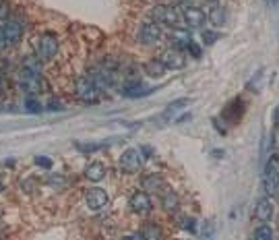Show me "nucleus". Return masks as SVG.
Here are the masks:
<instances>
[{
    "instance_id": "f257e3e1",
    "label": "nucleus",
    "mask_w": 279,
    "mask_h": 240,
    "mask_svg": "<svg viewBox=\"0 0 279 240\" xmlns=\"http://www.w3.org/2000/svg\"><path fill=\"white\" fill-rule=\"evenodd\" d=\"M77 97L85 104H97L99 99V87L93 81L91 75H85V77H79L77 81Z\"/></svg>"
},
{
    "instance_id": "f03ea898",
    "label": "nucleus",
    "mask_w": 279,
    "mask_h": 240,
    "mask_svg": "<svg viewBox=\"0 0 279 240\" xmlns=\"http://www.w3.org/2000/svg\"><path fill=\"white\" fill-rule=\"evenodd\" d=\"M19 85H21V89L27 93H39L44 89V79L37 71H33V68L23 66L21 75H19Z\"/></svg>"
},
{
    "instance_id": "7ed1b4c3",
    "label": "nucleus",
    "mask_w": 279,
    "mask_h": 240,
    "mask_svg": "<svg viewBox=\"0 0 279 240\" xmlns=\"http://www.w3.org/2000/svg\"><path fill=\"white\" fill-rule=\"evenodd\" d=\"M263 184L269 197H275L279 193V166L275 159H269L263 172Z\"/></svg>"
},
{
    "instance_id": "20e7f679",
    "label": "nucleus",
    "mask_w": 279,
    "mask_h": 240,
    "mask_svg": "<svg viewBox=\"0 0 279 240\" xmlns=\"http://www.w3.org/2000/svg\"><path fill=\"white\" fill-rule=\"evenodd\" d=\"M58 54V37L54 33L39 35L37 42V58L39 60H52Z\"/></svg>"
},
{
    "instance_id": "39448f33",
    "label": "nucleus",
    "mask_w": 279,
    "mask_h": 240,
    "mask_svg": "<svg viewBox=\"0 0 279 240\" xmlns=\"http://www.w3.org/2000/svg\"><path fill=\"white\" fill-rule=\"evenodd\" d=\"M143 168V151L141 149H126L120 157V170L126 174H135Z\"/></svg>"
},
{
    "instance_id": "423d86ee",
    "label": "nucleus",
    "mask_w": 279,
    "mask_h": 240,
    "mask_svg": "<svg viewBox=\"0 0 279 240\" xmlns=\"http://www.w3.org/2000/svg\"><path fill=\"white\" fill-rule=\"evenodd\" d=\"M151 17L159 23H166V25H178L182 21V15L178 8L174 6H167V4H159L151 11Z\"/></svg>"
},
{
    "instance_id": "0eeeda50",
    "label": "nucleus",
    "mask_w": 279,
    "mask_h": 240,
    "mask_svg": "<svg viewBox=\"0 0 279 240\" xmlns=\"http://www.w3.org/2000/svg\"><path fill=\"white\" fill-rule=\"evenodd\" d=\"M162 37H164V31L155 21H147V23L141 25V31H139V42L141 44H147V46L159 44Z\"/></svg>"
},
{
    "instance_id": "6e6552de",
    "label": "nucleus",
    "mask_w": 279,
    "mask_h": 240,
    "mask_svg": "<svg viewBox=\"0 0 279 240\" xmlns=\"http://www.w3.org/2000/svg\"><path fill=\"white\" fill-rule=\"evenodd\" d=\"M0 31H2V37H4L6 46H15V44H19V39H21V35H23V27H21V23L11 21V19H4V21L0 23Z\"/></svg>"
},
{
    "instance_id": "1a4fd4ad",
    "label": "nucleus",
    "mask_w": 279,
    "mask_h": 240,
    "mask_svg": "<svg viewBox=\"0 0 279 240\" xmlns=\"http://www.w3.org/2000/svg\"><path fill=\"white\" fill-rule=\"evenodd\" d=\"M159 60H162V64L167 68V71H180V68H184V64H186V56L182 54V50H176V48L166 50Z\"/></svg>"
},
{
    "instance_id": "9d476101",
    "label": "nucleus",
    "mask_w": 279,
    "mask_h": 240,
    "mask_svg": "<svg viewBox=\"0 0 279 240\" xmlns=\"http://www.w3.org/2000/svg\"><path fill=\"white\" fill-rule=\"evenodd\" d=\"M180 15H182V19H184L186 25L191 29L203 27V23L207 21V15L201 11V8H196V6H184Z\"/></svg>"
},
{
    "instance_id": "9b49d317",
    "label": "nucleus",
    "mask_w": 279,
    "mask_h": 240,
    "mask_svg": "<svg viewBox=\"0 0 279 240\" xmlns=\"http://www.w3.org/2000/svg\"><path fill=\"white\" fill-rule=\"evenodd\" d=\"M108 201H110V197H108V193L104 191V188H91V191L85 195V203L91 211H99L102 207L108 205Z\"/></svg>"
},
{
    "instance_id": "f8f14e48",
    "label": "nucleus",
    "mask_w": 279,
    "mask_h": 240,
    "mask_svg": "<svg viewBox=\"0 0 279 240\" xmlns=\"http://www.w3.org/2000/svg\"><path fill=\"white\" fill-rule=\"evenodd\" d=\"M131 209H133L135 213H139V215L149 213V211L153 209V201H151V197H149L147 193H143V191L135 193V195L131 197Z\"/></svg>"
},
{
    "instance_id": "ddd939ff",
    "label": "nucleus",
    "mask_w": 279,
    "mask_h": 240,
    "mask_svg": "<svg viewBox=\"0 0 279 240\" xmlns=\"http://www.w3.org/2000/svg\"><path fill=\"white\" fill-rule=\"evenodd\" d=\"M254 217L258 219V222H263V224H267L269 219L273 217V203H271V199H269V197H263V199H258V201H256Z\"/></svg>"
},
{
    "instance_id": "4468645a",
    "label": "nucleus",
    "mask_w": 279,
    "mask_h": 240,
    "mask_svg": "<svg viewBox=\"0 0 279 240\" xmlns=\"http://www.w3.org/2000/svg\"><path fill=\"white\" fill-rule=\"evenodd\" d=\"M85 176L91 180V182H99V180L106 178V166L102 162H91L85 168Z\"/></svg>"
},
{
    "instance_id": "2eb2a0df",
    "label": "nucleus",
    "mask_w": 279,
    "mask_h": 240,
    "mask_svg": "<svg viewBox=\"0 0 279 240\" xmlns=\"http://www.w3.org/2000/svg\"><path fill=\"white\" fill-rule=\"evenodd\" d=\"M157 87H147V85H141V83H135L131 87H124L122 89V93L126 97H143V95H149V93H153Z\"/></svg>"
},
{
    "instance_id": "dca6fc26",
    "label": "nucleus",
    "mask_w": 279,
    "mask_h": 240,
    "mask_svg": "<svg viewBox=\"0 0 279 240\" xmlns=\"http://www.w3.org/2000/svg\"><path fill=\"white\" fill-rule=\"evenodd\" d=\"M209 21H211L215 27L225 25V21H227V13H225V8H223V6H213L211 11H209Z\"/></svg>"
},
{
    "instance_id": "f3484780",
    "label": "nucleus",
    "mask_w": 279,
    "mask_h": 240,
    "mask_svg": "<svg viewBox=\"0 0 279 240\" xmlns=\"http://www.w3.org/2000/svg\"><path fill=\"white\" fill-rule=\"evenodd\" d=\"M143 186L149 188V191H162V188L166 186V182H164L162 176L151 174V176H145V178H143Z\"/></svg>"
},
{
    "instance_id": "a211bd4d",
    "label": "nucleus",
    "mask_w": 279,
    "mask_h": 240,
    "mask_svg": "<svg viewBox=\"0 0 279 240\" xmlns=\"http://www.w3.org/2000/svg\"><path fill=\"white\" fill-rule=\"evenodd\" d=\"M145 71L149 77H164V73L167 71V68L162 64V60H149V62L145 64Z\"/></svg>"
},
{
    "instance_id": "6ab92c4d",
    "label": "nucleus",
    "mask_w": 279,
    "mask_h": 240,
    "mask_svg": "<svg viewBox=\"0 0 279 240\" xmlns=\"http://www.w3.org/2000/svg\"><path fill=\"white\" fill-rule=\"evenodd\" d=\"M141 234L145 240H162V230L157 228V224H145Z\"/></svg>"
},
{
    "instance_id": "aec40b11",
    "label": "nucleus",
    "mask_w": 279,
    "mask_h": 240,
    "mask_svg": "<svg viewBox=\"0 0 279 240\" xmlns=\"http://www.w3.org/2000/svg\"><path fill=\"white\" fill-rule=\"evenodd\" d=\"M178 203H180V199H178V195H174V193H167L162 199V205H164V209H166L167 213H174L176 209H178Z\"/></svg>"
},
{
    "instance_id": "412c9836",
    "label": "nucleus",
    "mask_w": 279,
    "mask_h": 240,
    "mask_svg": "<svg viewBox=\"0 0 279 240\" xmlns=\"http://www.w3.org/2000/svg\"><path fill=\"white\" fill-rule=\"evenodd\" d=\"M254 240H273V230L269 228L267 224L258 226V228L254 230Z\"/></svg>"
},
{
    "instance_id": "4be33fe9",
    "label": "nucleus",
    "mask_w": 279,
    "mask_h": 240,
    "mask_svg": "<svg viewBox=\"0 0 279 240\" xmlns=\"http://www.w3.org/2000/svg\"><path fill=\"white\" fill-rule=\"evenodd\" d=\"M186 104H188V99H186V97H182V99H176V102H172V104H170V108H167V110H166V114H164V116L167 118V116H170V114H174V112H176V110H180V108H184Z\"/></svg>"
},
{
    "instance_id": "5701e85b",
    "label": "nucleus",
    "mask_w": 279,
    "mask_h": 240,
    "mask_svg": "<svg viewBox=\"0 0 279 240\" xmlns=\"http://www.w3.org/2000/svg\"><path fill=\"white\" fill-rule=\"evenodd\" d=\"M213 234H215V222H213V219H207L205 226H203V238L205 240H211Z\"/></svg>"
},
{
    "instance_id": "b1692460",
    "label": "nucleus",
    "mask_w": 279,
    "mask_h": 240,
    "mask_svg": "<svg viewBox=\"0 0 279 240\" xmlns=\"http://www.w3.org/2000/svg\"><path fill=\"white\" fill-rule=\"evenodd\" d=\"M201 37H203V44H205V46H213L217 39H219V35H217L215 31H203Z\"/></svg>"
},
{
    "instance_id": "393cba45",
    "label": "nucleus",
    "mask_w": 279,
    "mask_h": 240,
    "mask_svg": "<svg viewBox=\"0 0 279 240\" xmlns=\"http://www.w3.org/2000/svg\"><path fill=\"white\" fill-rule=\"evenodd\" d=\"M64 182H66L64 176H56V174H52V176L48 178V184H50V186H54V188H62Z\"/></svg>"
},
{
    "instance_id": "a878e982",
    "label": "nucleus",
    "mask_w": 279,
    "mask_h": 240,
    "mask_svg": "<svg viewBox=\"0 0 279 240\" xmlns=\"http://www.w3.org/2000/svg\"><path fill=\"white\" fill-rule=\"evenodd\" d=\"M25 110H27V112H42V104H37L35 102V99H27V102H25Z\"/></svg>"
},
{
    "instance_id": "bb28decb",
    "label": "nucleus",
    "mask_w": 279,
    "mask_h": 240,
    "mask_svg": "<svg viewBox=\"0 0 279 240\" xmlns=\"http://www.w3.org/2000/svg\"><path fill=\"white\" fill-rule=\"evenodd\" d=\"M186 50H188V52H191L195 58H201L203 56V50L201 48H198L195 42H193V39H191V42H188V46H186Z\"/></svg>"
},
{
    "instance_id": "cd10ccee",
    "label": "nucleus",
    "mask_w": 279,
    "mask_h": 240,
    "mask_svg": "<svg viewBox=\"0 0 279 240\" xmlns=\"http://www.w3.org/2000/svg\"><path fill=\"white\" fill-rule=\"evenodd\" d=\"M182 228L188 230V232H196V219H195V217H184Z\"/></svg>"
},
{
    "instance_id": "c85d7f7f",
    "label": "nucleus",
    "mask_w": 279,
    "mask_h": 240,
    "mask_svg": "<svg viewBox=\"0 0 279 240\" xmlns=\"http://www.w3.org/2000/svg\"><path fill=\"white\" fill-rule=\"evenodd\" d=\"M108 143H91V145H79V149L81 151H85V153H89V151H97V149H102V147H106Z\"/></svg>"
},
{
    "instance_id": "c756f323",
    "label": "nucleus",
    "mask_w": 279,
    "mask_h": 240,
    "mask_svg": "<svg viewBox=\"0 0 279 240\" xmlns=\"http://www.w3.org/2000/svg\"><path fill=\"white\" fill-rule=\"evenodd\" d=\"M35 164H37V166H42V168H46V170H50V168H52V159L37 155V157H35Z\"/></svg>"
},
{
    "instance_id": "7c9ffc66",
    "label": "nucleus",
    "mask_w": 279,
    "mask_h": 240,
    "mask_svg": "<svg viewBox=\"0 0 279 240\" xmlns=\"http://www.w3.org/2000/svg\"><path fill=\"white\" fill-rule=\"evenodd\" d=\"M122 240H145V238H143V234H128Z\"/></svg>"
},
{
    "instance_id": "2f4dec72",
    "label": "nucleus",
    "mask_w": 279,
    "mask_h": 240,
    "mask_svg": "<svg viewBox=\"0 0 279 240\" xmlns=\"http://www.w3.org/2000/svg\"><path fill=\"white\" fill-rule=\"evenodd\" d=\"M191 118H193L191 114H184V116H180V118H178L176 122H186V120H191Z\"/></svg>"
},
{
    "instance_id": "473e14b6",
    "label": "nucleus",
    "mask_w": 279,
    "mask_h": 240,
    "mask_svg": "<svg viewBox=\"0 0 279 240\" xmlns=\"http://www.w3.org/2000/svg\"><path fill=\"white\" fill-rule=\"evenodd\" d=\"M213 155H215V157H223V155H225V151H222V149H215Z\"/></svg>"
},
{
    "instance_id": "72a5a7b5",
    "label": "nucleus",
    "mask_w": 279,
    "mask_h": 240,
    "mask_svg": "<svg viewBox=\"0 0 279 240\" xmlns=\"http://www.w3.org/2000/svg\"><path fill=\"white\" fill-rule=\"evenodd\" d=\"M4 87H6V83H4V77L0 75V91H4Z\"/></svg>"
},
{
    "instance_id": "f704fd0d",
    "label": "nucleus",
    "mask_w": 279,
    "mask_h": 240,
    "mask_svg": "<svg viewBox=\"0 0 279 240\" xmlns=\"http://www.w3.org/2000/svg\"><path fill=\"white\" fill-rule=\"evenodd\" d=\"M4 191V182H2V178H0V193Z\"/></svg>"
},
{
    "instance_id": "c9c22d12",
    "label": "nucleus",
    "mask_w": 279,
    "mask_h": 240,
    "mask_svg": "<svg viewBox=\"0 0 279 240\" xmlns=\"http://www.w3.org/2000/svg\"><path fill=\"white\" fill-rule=\"evenodd\" d=\"M275 120H277V122H279V108L275 110Z\"/></svg>"
},
{
    "instance_id": "e433bc0d",
    "label": "nucleus",
    "mask_w": 279,
    "mask_h": 240,
    "mask_svg": "<svg viewBox=\"0 0 279 240\" xmlns=\"http://www.w3.org/2000/svg\"><path fill=\"white\" fill-rule=\"evenodd\" d=\"M2 8H4V4H2V2H0V11H2Z\"/></svg>"
},
{
    "instance_id": "4c0bfd02",
    "label": "nucleus",
    "mask_w": 279,
    "mask_h": 240,
    "mask_svg": "<svg viewBox=\"0 0 279 240\" xmlns=\"http://www.w3.org/2000/svg\"><path fill=\"white\" fill-rule=\"evenodd\" d=\"M207 2H217V0H207Z\"/></svg>"
},
{
    "instance_id": "58836bf2",
    "label": "nucleus",
    "mask_w": 279,
    "mask_h": 240,
    "mask_svg": "<svg viewBox=\"0 0 279 240\" xmlns=\"http://www.w3.org/2000/svg\"><path fill=\"white\" fill-rule=\"evenodd\" d=\"M2 238H4V236H2V232H0V240H2Z\"/></svg>"
},
{
    "instance_id": "ea45409f",
    "label": "nucleus",
    "mask_w": 279,
    "mask_h": 240,
    "mask_svg": "<svg viewBox=\"0 0 279 240\" xmlns=\"http://www.w3.org/2000/svg\"><path fill=\"white\" fill-rule=\"evenodd\" d=\"M267 2H275V0H267Z\"/></svg>"
}]
</instances>
